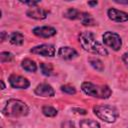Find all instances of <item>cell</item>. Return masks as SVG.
I'll use <instances>...</instances> for the list:
<instances>
[{
  "label": "cell",
  "mask_w": 128,
  "mask_h": 128,
  "mask_svg": "<svg viewBox=\"0 0 128 128\" xmlns=\"http://www.w3.org/2000/svg\"><path fill=\"white\" fill-rule=\"evenodd\" d=\"M79 42L82 48L85 51H88L92 54L106 56L108 55V51L103 47V45L97 41L95 35L89 31H83L79 35Z\"/></svg>",
  "instance_id": "6da1fadb"
},
{
  "label": "cell",
  "mask_w": 128,
  "mask_h": 128,
  "mask_svg": "<svg viewBox=\"0 0 128 128\" xmlns=\"http://www.w3.org/2000/svg\"><path fill=\"white\" fill-rule=\"evenodd\" d=\"M2 113H3V115H5L7 117H12V118L24 117V116L28 115L29 108L21 100L9 99L6 102L4 108L2 109Z\"/></svg>",
  "instance_id": "7a4b0ae2"
},
{
  "label": "cell",
  "mask_w": 128,
  "mask_h": 128,
  "mask_svg": "<svg viewBox=\"0 0 128 128\" xmlns=\"http://www.w3.org/2000/svg\"><path fill=\"white\" fill-rule=\"evenodd\" d=\"M81 89L85 94L100 99H107L112 94L111 89L107 85H96L91 82H83Z\"/></svg>",
  "instance_id": "3957f363"
},
{
  "label": "cell",
  "mask_w": 128,
  "mask_h": 128,
  "mask_svg": "<svg viewBox=\"0 0 128 128\" xmlns=\"http://www.w3.org/2000/svg\"><path fill=\"white\" fill-rule=\"evenodd\" d=\"M94 114L104 122L113 123L118 118V111L115 107L110 105H96L93 107Z\"/></svg>",
  "instance_id": "277c9868"
},
{
  "label": "cell",
  "mask_w": 128,
  "mask_h": 128,
  "mask_svg": "<svg viewBox=\"0 0 128 128\" xmlns=\"http://www.w3.org/2000/svg\"><path fill=\"white\" fill-rule=\"evenodd\" d=\"M102 38H103V43L115 51H118L122 46L121 37L115 32L107 31L103 34Z\"/></svg>",
  "instance_id": "5b68a950"
},
{
  "label": "cell",
  "mask_w": 128,
  "mask_h": 128,
  "mask_svg": "<svg viewBox=\"0 0 128 128\" xmlns=\"http://www.w3.org/2000/svg\"><path fill=\"white\" fill-rule=\"evenodd\" d=\"M30 52L45 57H53L55 55V47L52 44H42L31 48Z\"/></svg>",
  "instance_id": "8992f818"
},
{
  "label": "cell",
  "mask_w": 128,
  "mask_h": 128,
  "mask_svg": "<svg viewBox=\"0 0 128 128\" xmlns=\"http://www.w3.org/2000/svg\"><path fill=\"white\" fill-rule=\"evenodd\" d=\"M9 83L11 87L17 89H27L30 86V82L28 81V79L16 74H12L9 76Z\"/></svg>",
  "instance_id": "52a82bcc"
},
{
  "label": "cell",
  "mask_w": 128,
  "mask_h": 128,
  "mask_svg": "<svg viewBox=\"0 0 128 128\" xmlns=\"http://www.w3.org/2000/svg\"><path fill=\"white\" fill-rule=\"evenodd\" d=\"M34 35L41 37V38H49L52 37L56 34V29L52 26H41V27H36L32 31Z\"/></svg>",
  "instance_id": "ba28073f"
},
{
  "label": "cell",
  "mask_w": 128,
  "mask_h": 128,
  "mask_svg": "<svg viewBox=\"0 0 128 128\" xmlns=\"http://www.w3.org/2000/svg\"><path fill=\"white\" fill-rule=\"evenodd\" d=\"M34 92L36 95L42 96V97H53L55 94L52 86L47 84V83H41V84L37 85Z\"/></svg>",
  "instance_id": "9c48e42d"
},
{
  "label": "cell",
  "mask_w": 128,
  "mask_h": 128,
  "mask_svg": "<svg viewBox=\"0 0 128 128\" xmlns=\"http://www.w3.org/2000/svg\"><path fill=\"white\" fill-rule=\"evenodd\" d=\"M108 17L115 22H126L128 21V14L124 11H120L114 8H110L107 11Z\"/></svg>",
  "instance_id": "30bf717a"
},
{
  "label": "cell",
  "mask_w": 128,
  "mask_h": 128,
  "mask_svg": "<svg viewBox=\"0 0 128 128\" xmlns=\"http://www.w3.org/2000/svg\"><path fill=\"white\" fill-rule=\"evenodd\" d=\"M58 56L61 58V59H64V60H71V59H74L78 56V53L75 49L71 48V47H68V46H63V47H60L59 50H58Z\"/></svg>",
  "instance_id": "8fae6325"
},
{
  "label": "cell",
  "mask_w": 128,
  "mask_h": 128,
  "mask_svg": "<svg viewBox=\"0 0 128 128\" xmlns=\"http://www.w3.org/2000/svg\"><path fill=\"white\" fill-rule=\"evenodd\" d=\"M26 14L30 18L37 19V20H42V19H45L47 17L48 11L45 10V9L39 8V7H32V8H29L27 10Z\"/></svg>",
  "instance_id": "7c38bea8"
},
{
  "label": "cell",
  "mask_w": 128,
  "mask_h": 128,
  "mask_svg": "<svg viewBox=\"0 0 128 128\" xmlns=\"http://www.w3.org/2000/svg\"><path fill=\"white\" fill-rule=\"evenodd\" d=\"M9 41L13 45H22L24 42V36L20 32H13L9 36Z\"/></svg>",
  "instance_id": "4fadbf2b"
},
{
  "label": "cell",
  "mask_w": 128,
  "mask_h": 128,
  "mask_svg": "<svg viewBox=\"0 0 128 128\" xmlns=\"http://www.w3.org/2000/svg\"><path fill=\"white\" fill-rule=\"evenodd\" d=\"M21 67L27 71V72H35L37 70V65L36 63L31 60V59H24L22 62H21Z\"/></svg>",
  "instance_id": "5bb4252c"
},
{
  "label": "cell",
  "mask_w": 128,
  "mask_h": 128,
  "mask_svg": "<svg viewBox=\"0 0 128 128\" xmlns=\"http://www.w3.org/2000/svg\"><path fill=\"white\" fill-rule=\"evenodd\" d=\"M80 128H100L98 122L91 120V119H83L79 123Z\"/></svg>",
  "instance_id": "9a60e30c"
},
{
  "label": "cell",
  "mask_w": 128,
  "mask_h": 128,
  "mask_svg": "<svg viewBox=\"0 0 128 128\" xmlns=\"http://www.w3.org/2000/svg\"><path fill=\"white\" fill-rule=\"evenodd\" d=\"M81 13L80 11H78L75 8H69L65 13H64V17L71 19V20H75V19H80L81 17Z\"/></svg>",
  "instance_id": "2e32d148"
},
{
  "label": "cell",
  "mask_w": 128,
  "mask_h": 128,
  "mask_svg": "<svg viewBox=\"0 0 128 128\" xmlns=\"http://www.w3.org/2000/svg\"><path fill=\"white\" fill-rule=\"evenodd\" d=\"M80 21L84 26H92L94 25V19L92 18V16L86 12H82L81 13V17H80Z\"/></svg>",
  "instance_id": "e0dca14e"
},
{
  "label": "cell",
  "mask_w": 128,
  "mask_h": 128,
  "mask_svg": "<svg viewBox=\"0 0 128 128\" xmlns=\"http://www.w3.org/2000/svg\"><path fill=\"white\" fill-rule=\"evenodd\" d=\"M88 61L94 69H96L97 71H103L104 66H103V63L100 59H98V58H89Z\"/></svg>",
  "instance_id": "ac0fdd59"
},
{
  "label": "cell",
  "mask_w": 128,
  "mask_h": 128,
  "mask_svg": "<svg viewBox=\"0 0 128 128\" xmlns=\"http://www.w3.org/2000/svg\"><path fill=\"white\" fill-rule=\"evenodd\" d=\"M40 70L43 75L50 76L53 72V66L50 63H40Z\"/></svg>",
  "instance_id": "d6986e66"
},
{
  "label": "cell",
  "mask_w": 128,
  "mask_h": 128,
  "mask_svg": "<svg viewBox=\"0 0 128 128\" xmlns=\"http://www.w3.org/2000/svg\"><path fill=\"white\" fill-rule=\"evenodd\" d=\"M42 113L47 117H55L58 114V111L52 106H43Z\"/></svg>",
  "instance_id": "ffe728a7"
},
{
  "label": "cell",
  "mask_w": 128,
  "mask_h": 128,
  "mask_svg": "<svg viewBox=\"0 0 128 128\" xmlns=\"http://www.w3.org/2000/svg\"><path fill=\"white\" fill-rule=\"evenodd\" d=\"M13 59V55L10 52H1L0 53V61L1 63L10 62Z\"/></svg>",
  "instance_id": "44dd1931"
},
{
  "label": "cell",
  "mask_w": 128,
  "mask_h": 128,
  "mask_svg": "<svg viewBox=\"0 0 128 128\" xmlns=\"http://www.w3.org/2000/svg\"><path fill=\"white\" fill-rule=\"evenodd\" d=\"M61 91L64 92V93H67V94H71V95L76 93L75 88L70 86V85H63V86H61Z\"/></svg>",
  "instance_id": "7402d4cb"
},
{
  "label": "cell",
  "mask_w": 128,
  "mask_h": 128,
  "mask_svg": "<svg viewBox=\"0 0 128 128\" xmlns=\"http://www.w3.org/2000/svg\"><path fill=\"white\" fill-rule=\"evenodd\" d=\"M62 128H75L74 124L70 121H65L62 123Z\"/></svg>",
  "instance_id": "603a6c76"
},
{
  "label": "cell",
  "mask_w": 128,
  "mask_h": 128,
  "mask_svg": "<svg viewBox=\"0 0 128 128\" xmlns=\"http://www.w3.org/2000/svg\"><path fill=\"white\" fill-rule=\"evenodd\" d=\"M72 111L75 112V113H77V114H80V115H85L87 113V111L85 109H79V108H73Z\"/></svg>",
  "instance_id": "cb8c5ba5"
},
{
  "label": "cell",
  "mask_w": 128,
  "mask_h": 128,
  "mask_svg": "<svg viewBox=\"0 0 128 128\" xmlns=\"http://www.w3.org/2000/svg\"><path fill=\"white\" fill-rule=\"evenodd\" d=\"M21 3L23 4H26V5H29V6H36L38 5V1H22Z\"/></svg>",
  "instance_id": "d4e9b609"
},
{
  "label": "cell",
  "mask_w": 128,
  "mask_h": 128,
  "mask_svg": "<svg viewBox=\"0 0 128 128\" xmlns=\"http://www.w3.org/2000/svg\"><path fill=\"white\" fill-rule=\"evenodd\" d=\"M122 59H123L124 63L126 64L127 68H128V52H127V53H124V54H123V56H122Z\"/></svg>",
  "instance_id": "484cf974"
},
{
  "label": "cell",
  "mask_w": 128,
  "mask_h": 128,
  "mask_svg": "<svg viewBox=\"0 0 128 128\" xmlns=\"http://www.w3.org/2000/svg\"><path fill=\"white\" fill-rule=\"evenodd\" d=\"M5 37H6V33H5V31H2L1 32V41H4Z\"/></svg>",
  "instance_id": "4316f807"
},
{
  "label": "cell",
  "mask_w": 128,
  "mask_h": 128,
  "mask_svg": "<svg viewBox=\"0 0 128 128\" xmlns=\"http://www.w3.org/2000/svg\"><path fill=\"white\" fill-rule=\"evenodd\" d=\"M116 3L118 4H128V1H120V0H115Z\"/></svg>",
  "instance_id": "83f0119b"
},
{
  "label": "cell",
  "mask_w": 128,
  "mask_h": 128,
  "mask_svg": "<svg viewBox=\"0 0 128 128\" xmlns=\"http://www.w3.org/2000/svg\"><path fill=\"white\" fill-rule=\"evenodd\" d=\"M98 4V2L97 1H93V2H88V5H90V6H95V5H97Z\"/></svg>",
  "instance_id": "f1b7e54d"
},
{
  "label": "cell",
  "mask_w": 128,
  "mask_h": 128,
  "mask_svg": "<svg viewBox=\"0 0 128 128\" xmlns=\"http://www.w3.org/2000/svg\"><path fill=\"white\" fill-rule=\"evenodd\" d=\"M1 84H2V89H4V88H5V84H4V82H3V80L1 81Z\"/></svg>",
  "instance_id": "f546056e"
}]
</instances>
